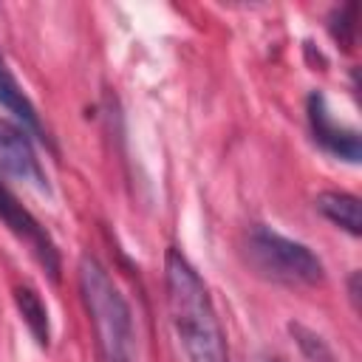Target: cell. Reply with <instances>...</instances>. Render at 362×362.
Listing matches in <instances>:
<instances>
[{
  "instance_id": "cell-9",
  "label": "cell",
  "mask_w": 362,
  "mask_h": 362,
  "mask_svg": "<svg viewBox=\"0 0 362 362\" xmlns=\"http://www.w3.org/2000/svg\"><path fill=\"white\" fill-rule=\"evenodd\" d=\"M14 305L25 322V328L31 331V337L37 339L40 348L51 345V325H48V308L42 303V297L37 294V288L31 286H17L14 288Z\"/></svg>"
},
{
  "instance_id": "cell-10",
  "label": "cell",
  "mask_w": 362,
  "mask_h": 362,
  "mask_svg": "<svg viewBox=\"0 0 362 362\" xmlns=\"http://www.w3.org/2000/svg\"><path fill=\"white\" fill-rule=\"evenodd\" d=\"M354 20H356V6L348 3V6H342V8H334L331 23H328L334 40H337L339 45H345V48H351V42H354V28H356Z\"/></svg>"
},
{
  "instance_id": "cell-3",
  "label": "cell",
  "mask_w": 362,
  "mask_h": 362,
  "mask_svg": "<svg viewBox=\"0 0 362 362\" xmlns=\"http://www.w3.org/2000/svg\"><path fill=\"white\" fill-rule=\"evenodd\" d=\"M243 252L260 277L280 286H317L325 277L322 260L303 240L286 238L263 223H255L246 232Z\"/></svg>"
},
{
  "instance_id": "cell-11",
  "label": "cell",
  "mask_w": 362,
  "mask_h": 362,
  "mask_svg": "<svg viewBox=\"0 0 362 362\" xmlns=\"http://www.w3.org/2000/svg\"><path fill=\"white\" fill-rule=\"evenodd\" d=\"M272 362H283V359H272Z\"/></svg>"
},
{
  "instance_id": "cell-1",
  "label": "cell",
  "mask_w": 362,
  "mask_h": 362,
  "mask_svg": "<svg viewBox=\"0 0 362 362\" xmlns=\"http://www.w3.org/2000/svg\"><path fill=\"white\" fill-rule=\"evenodd\" d=\"M164 305L181 362H229L209 288L178 249H167L164 255Z\"/></svg>"
},
{
  "instance_id": "cell-5",
  "label": "cell",
  "mask_w": 362,
  "mask_h": 362,
  "mask_svg": "<svg viewBox=\"0 0 362 362\" xmlns=\"http://www.w3.org/2000/svg\"><path fill=\"white\" fill-rule=\"evenodd\" d=\"M0 175L23 181L37 192H51L48 175L37 158V150L20 124L0 122Z\"/></svg>"
},
{
  "instance_id": "cell-2",
  "label": "cell",
  "mask_w": 362,
  "mask_h": 362,
  "mask_svg": "<svg viewBox=\"0 0 362 362\" xmlns=\"http://www.w3.org/2000/svg\"><path fill=\"white\" fill-rule=\"evenodd\" d=\"M76 277H79V297L88 322L93 328V345L99 362H139L133 311L122 288L107 274V269L96 257L82 255Z\"/></svg>"
},
{
  "instance_id": "cell-7",
  "label": "cell",
  "mask_w": 362,
  "mask_h": 362,
  "mask_svg": "<svg viewBox=\"0 0 362 362\" xmlns=\"http://www.w3.org/2000/svg\"><path fill=\"white\" fill-rule=\"evenodd\" d=\"M0 107H6V110L20 122V127H23L25 133L37 136L40 141H48V133H45V127H42V119H40L34 102L28 99V93L23 90V85L17 82V76L11 74V68H8L6 57H3V51H0Z\"/></svg>"
},
{
  "instance_id": "cell-4",
  "label": "cell",
  "mask_w": 362,
  "mask_h": 362,
  "mask_svg": "<svg viewBox=\"0 0 362 362\" xmlns=\"http://www.w3.org/2000/svg\"><path fill=\"white\" fill-rule=\"evenodd\" d=\"M0 221L31 249V255L37 257V263L48 272V277L57 283L59 280V252L57 243L51 240V235L40 226V221L17 201V195L6 187L3 175H0Z\"/></svg>"
},
{
  "instance_id": "cell-8",
  "label": "cell",
  "mask_w": 362,
  "mask_h": 362,
  "mask_svg": "<svg viewBox=\"0 0 362 362\" xmlns=\"http://www.w3.org/2000/svg\"><path fill=\"white\" fill-rule=\"evenodd\" d=\"M317 212L331 221L334 226L345 229L351 238L362 235V221H359V198L351 192H337V189H325L314 198Z\"/></svg>"
},
{
  "instance_id": "cell-6",
  "label": "cell",
  "mask_w": 362,
  "mask_h": 362,
  "mask_svg": "<svg viewBox=\"0 0 362 362\" xmlns=\"http://www.w3.org/2000/svg\"><path fill=\"white\" fill-rule=\"evenodd\" d=\"M305 113H308L311 136H314V141L325 153H331V156H337V158H342L348 164H359V156H362L359 133L354 127H345L342 122H337L331 116V107H328V102H325L322 93L314 90L305 99Z\"/></svg>"
}]
</instances>
